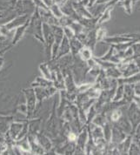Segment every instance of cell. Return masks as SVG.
Listing matches in <instances>:
<instances>
[]
</instances>
